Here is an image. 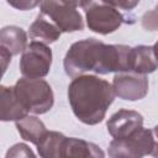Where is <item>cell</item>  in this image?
<instances>
[{
    "label": "cell",
    "mask_w": 158,
    "mask_h": 158,
    "mask_svg": "<svg viewBox=\"0 0 158 158\" xmlns=\"http://www.w3.org/2000/svg\"><path fill=\"white\" fill-rule=\"evenodd\" d=\"M27 46L26 32L17 26H5L0 30V47L6 49L11 56H16Z\"/></svg>",
    "instance_id": "14"
},
{
    "label": "cell",
    "mask_w": 158,
    "mask_h": 158,
    "mask_svg": "<svg viewBox=\"0 0 158 158\" xmlns=\"http://www.w3.org/2000/svg\"><path fill=\"white\" fill-rule=\"evenodd\" d=\"M52 65V51L41 42L32 41L22 52L20 72L26 78H43L49 73Z\"/></svg>",
    "instance_id": "5"
},
{
    "label": "cell",
    "mask_w": 158,
    "mask_h": 158,
    "mask_svg": "<svg viewBox=\"0 0 158 158\" xmlns=\"http://www.w3.org/2000/svg\"><path fill=\"white\" fill-rule=\"evenodd\" d=\"M64 4L77 9V7H86L89 4H91L94 0H62Z\"/></svg>",
    "instance_id": "21"
},
{
    "label": "cell",
    "mask_w": 158,
    "mask_h": 158,
    "mask_svg": "<svg viewBox=\"0 0 158 158\" xmlns=\"http://www.w3.org/2000/svg\"><path fill=\"white\" fill-rule=\"evenodd\" d=\"M14 90L27 114H46L54 104V95L51 85L41 78L23 77L16 81Z\"/></svg>",
    "instance_id": "2"
},
{
    "label": "cell",
    "mask_w": 158,
    "mask_h": 158,
    "mask_svg": "<svg viewBox=\"0 0 158 158\" xmlns=\"http://www.w3.org/2000/svg\"><path fill=\"white\" fill-rule=\"evenodd\" d=\"M15 122H16V128H17L20 136L25 141H28V142L33 143L35 146L38 143L41 137L47 131L44 123L36 116L25 115L23 117H21L20 120H17Z\"/></svg>",
    "instance_id": "15"
},
{
    "label": "cell",
    "mask_w": 158,
    "mask_h": 158,
    "mask_svg": "<svg viewBox=\"0 0 158 158\" xmlns=\"http://www.w3.org/2000/svg\"><path fill=\"white\" fill-rule=\"evenodd\" d=\"M104 42L95 38H86L73 43L65 53L63 65L67 75L75 78L86 72H95L100 63Z\"/></svg>",
    "instance_id": "3"
},
{
    "label": "cell",
    "mask_w": 158,
    "mask_h": 158,
    "mask_svg": "<svg viewBox=\"0 0 158 158\" xmlns=\"http://www.w3.org/2000/svg\"><path fill=\"white\" fill-rule=\"evenodd\" d=\"M19 156H25V157H30V156H35L32 153V151L23 143H17L15 146H12L9 152L6 153V157H19Z\"/></svg>",
    "instance_id": "19"
},
{
    "label": "cell",
    "mask_w": 158,
    "mask_h": 158,
    "mask_svg": "<svg viewBox=\"0 0 158 158\" xmlns=\"http://www.w3.org/2000/svg\"><path fill=\"white\" fill-rule=\"evenodd\" d=\"M10 62H11V54L6 49H4L2 47H0V79L5 74V72H6Z\"/></svg>",
    "instance_id": "20"
},
{
    "label": "cell",
    "mask_w": 158,
    "mask_h": 158,
    "mask_svg": "<svg viewBox=\"0 0 158 158\" xmlns=\"http://www.w3.org/2000/svg\"><path fill=\"white\" fill-rule=\"evenodd\" d=\"M111 85L116 96L128 101H137L143 99L147 95L149 88L147 77L135 72L116 73Z\"/></svg>",
    "instance_id": "8"
},
{
    "label": "cell",
    "mask_w": 158,
    "mask_h": 158,
    "mask_svg": "<svg viewBox=\"0 0 158 158\" xmlns=\"http://www.w3.org/2000/svg\"><path fill=\"white\" fill-rule=\"evenodd\" d=\"M27 115L16 98L14 86L0 85V121H17Z\"/></svg>",
    "instance_id": "10"
},
{
    "label": "cell",
    "mask_w": 158,
    "mask_h": 158,
    "mask_svg": "<svg viewBox=\"0 0 158 158\" xmlns=\"http://www.w3.org/2000/svg\"><path fill=\"white\" fill-rule=\"evenodd\" d=\"M65 136L57 131H46L36 144L37 152L43 158H59Z\"/></svg>",
    "instance_id": "16"
},
{
    "label": "cell",
    "mask_w": 158,
    "mask_h": 158,
    "mask_svg": "<svg viewBox=\"0 0 158 158\" xmlns=\"http://www.w3.org/2000/svg\"><path fill=\"white\" fill-rule=\"evenodd\" d=\"M105 153L100 149L99 146L95 143L80 139V138H74V137H65L63 147H62V153L60 158L64 157H100L102 158Z\"/></svg>",
    "instance_id": "12"
},
{
    "label": "cell",
    "mask_w": 158,
    "mask_h": 158,
    "mask_svg": "<svg viewBox=\"0 0 158 158\" xmlns=\"http://www.w3.org/2000/svg\"><path fill=\"white\" fill-rule=\"evenodd\" d=\"M143 126V116L133 110L121 109L107 121V132L112 138H123Z\"/></svg>",
    "instance_id": "9"
},
{
    "label": "cell",
    "mask_w": 158,
    "mask_h": 158,
    "mask_svg": "<svg viewBox=\"0 0 158 158\" xmlns=\"http://www.w3.org/2000/svg\"><path fill=\"white\" fill-rule=\"evenodd\" d=\"M114 99L112 85L96 75H78L68 86V100L73 114L85 125L101 122Z\"/></svg>",
    "instance_id": "1"
},
{
    "label": "cell",
    "mask_w": 158,
    "mask_h": 158,
    "mask_svg": "<svg viewBox=\"0 0 158 158\" xmlns=\"http://www.w3.org/2000/svg\"><path fill=\"white\" fill-rule=\"evenodd\" d=\"M41 14L52 21L60 32H75L84 28L81 15L62 0H41Z\"/></svg>",
    "instance_id": "6"
},
{
    "label": "cell",
    "mask_w": 158,
    "mask_h": 158,
    "mask_svg": "<svg viewBox=\"0 0 158 158\" xmlns=\"http://www.w3.org/2000/svg\"><path fill=\"white\" fill-rule=\"evenodd\" d=\"M157 69L154 46H137L131 53V72L138 74L153 73Z\"/></svg>",
    "instance_id": "13"
},
{
    "label": "cell",
    "mask_w": 158,
    "mask_h": 158,
    "mask_svg": "<svg viewBox=\"0 0 158 158\" xmlns=\"http://www.w3.org/2000/svg\"><path fill=\"white\" fill-rule=\"evenodd\" d=\"M99 1L104 2L106 5H110L115 9H121V10H126V11L135 9L139 2V0H99Z\"/></svg>",
    "instance_id": "17"
},
{
    "label": "cell",
    "mask_w": 158,
    "mask_h": 158,
    "mask_svg": "<svg viewBox=\"0 0 158 158\" xmlns=\"http://www.w3.org/2000/svg\"><path fill=\"white\" fill-rule=\"evenodd\" d=\"M157 135L154 128L143 126L127 137L114 138L109 144V156L112 158H141L144 156H157Z\"/></svg>",
    "instance_id": "4"
},
{
    "label": "cell",
    "mask_w": 158,
    "mask_h": 158,
    "mask_svg": "<svg viewBox=\"0 0 158 158\" xmlns=\"http://www.w3.org/2000/svg\"><path fill=\"white\" fill-rule=\"evenodd\" d=\"M6 1L10 6H12L17 10H21V11L35 9L41 2V0H6Z\"/></svg>",
    "instance_id": "18"
},
{
    "label": "cell",
    "mask_w": 158,
    "mask_h": 158,
    "mask_svg": "<svg viewBox=\"0 0 158 158\" xmlns=\"http://www.w3.org/2000/svg\"><path fill=\"white\" fill-rule=\"evenodd\" d=\"M60 33L62 32L59 31V28L42 14L36 17V20L31 23L28 28L30 38L32 41H37L44 44L56 42L60 37Z\"/></svg>",
    "instance_id": "11"
},
{
    "label": "cell",
    "mask_w": 158,
    "mask_h": 158,
    "mask_svg": "<svg viewBox=\"0 0 158 158\" xmlns=\"http://www.w3.org/2000/svg\"><path fill=\"white\" fill-rule=\"evenodd\" d=\"M85 9V19L89 30L100 35H109L116 31L123 22L122 14L104 2H91Z\"/></svg>",
    "instance_id": "7"
}]
</instances>
